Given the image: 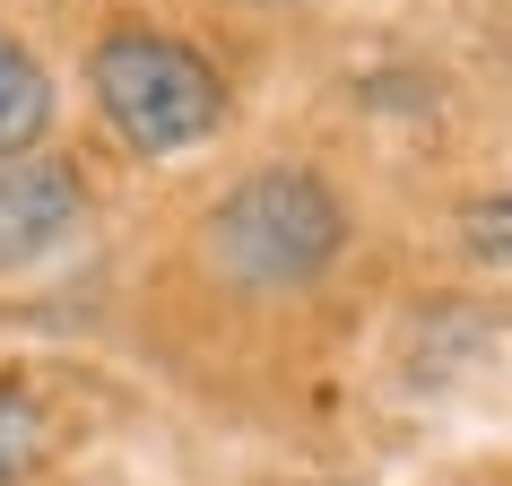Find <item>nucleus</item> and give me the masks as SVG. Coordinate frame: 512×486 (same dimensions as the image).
Returning a JSON list of instances; mask_svg holds the SVG:
<instances>
[{
	"mask_svg": "<svg viewBox=\"0 0 512 486\" xmlns=\"http://www.w3.org/2000/svg\"><path fill=\"white\" fill-rule=\"evenodd\" d=\"M44 460V408L18 374H0V486H18Z\"/></svg>",
	"mask_w": 512,
	"mask_h": 486,
	"instance_id": "5",
	"label": "nucleus"
},
{
	"mask_svg": "<svg viewBox=\"0 0 512 486\" xmlns=\"http://www.w3.org/2000/svg\"><path fill=\"white\" fill-rule=\"evenodd\" d=\"M87 217V183L61 157H9L0 165V270H35Z\"/></svg>",
	"mask_w": 512,
	"mask_h": 486,
	"instance_id": "3",
	"label": "nucleus"
},
{
	"mask_svg": "<svg viewBox=\"0 0 512 486\" xmlns=\"http://www.w3.org/2000/svg\"><path fill=\"white\" fill-rule=\"evenodd\" d=\"M53 131V79L44 61L0 27V165L9 157H35V139Z\"/></svg>",
	"mask_w": 512,
	"mask_h": 486,
	"instance_id": "4",
	"label": "nucleus"
},
{
	"mask_svg": "<svg viewBox=\"0 0 512 486\" xmlns=\"http://www.w3.org/2000/svg\"><path fill=\"white\" fill-rule=\"evenodd\" d=\"M460 243H469V261H486V270H512V191L469 200L460 209Z\"/></svg>",
	"mask_w": 512,
	"mask_h": 486,
	"instance_id": "6",
	"label": "nucleus"
},
{
	"mask_svg": "<svg viewBox=\"0 0 512 486\" xmlns=\"http://www.w3.org/2000/svg\"><path fill=\"white\" fill-rule=\"evenodd\" d=\"M348 209L322 174L304 165H261L209 209V270L252 287V296H296L339 261Z\"/></svg>",
	"mask_w": 512,
	"mask_h": 486,
	"instance_id": "1",
	"label": "nucleus"
},
{
	"mask_svg": "<svg viewBox=\"0 0 512 486\" xmlns=\"http://www.w3.org/2000/svg\"><path fill=\"white\" fill-rule=\"evenodd\" d=\"M87 87H96V113H105L113 131H122V148H139V157H183L200 139H217V122H226V79L191 53L183 35L139 27V18L96 35Z\"/></svg>",
	"mask_w": 512,
	"mask_h": 486,
	"instance_id": "2",
	"label": "nucleus"
}]
</instances>
